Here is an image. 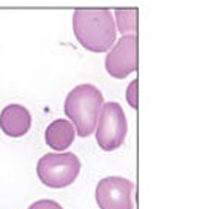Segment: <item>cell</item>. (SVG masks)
Listing matches in <instances>:
<instances>
[{"label": "cell", "mask_w": 205, "mask_h": 209, "mask_svg": "<svg viewBox=\"0 0 205 209\" xmlns=\"http://www.w3.org/2000/svg\"><path fill=\"white\" fill-rule=\"evenodd\" d=\"M73 32L79 44L92 52H106L117 38L114 14L107 8H77L73 13Z\"/></svg>", "instance_id": "6da1fadb"}, {"label": "cell", "mask_w": 205, "mask_h": 209, "mask_svg": "<svg viewBox=\"0 0 205 209\" xmlns=\"http://www.w3.org/2000/svg\"><path fill=\"white\" fill-rule=\"evenodd\" d=\"M103 104V92L93 84H79L71 89L65 100V114L71 121L76 135L87 138L93 133Z\"/></svg>", "instance_id": "7a4b0ae2"}, {"label": "cell", "mask_w": 205, "mask_h": 209, "mask_svg": "<svg viewBox=\"0 0 205 209\" xmlns=\"http://www.w3.org/2000/svg\"><path fill=\"white\" fill-rule=\"evenodd\" d=\"M80 160L73 152H51L38 160L36 174L46 187L63 189L79 176Z\"/></svg>", "instance_id": "3957f363"}, {"label": "cell", "mask_w": 205, "mask_h": 209, "mask_svg": "<svg viewBox=\"0 0 205 209\" xmlns=\"http://www.w3.org/2000/svg\"><path fill=\"white\" fill-rule=\"evenodd\" d=\"M96 143L103 150L118 149L125 143L128 133V122H126L125 111L122 104L117 102H107L103 104L96 122Z\"/></svg>", "instance_id": "277c9868"}, {"label": "cell", "mask_w": 205, "mask_h": 209, "mask_svg": "<svg viewBox=\"0 0 205 209\" xmlns=\"http://www.w3.org/2000/svg\"><path fill=\"white\" fill-rule=\"evenodd\" d=\"M137 35H123L106 56V71L112 78L123 79L137 71Z\"/></svg>", "instance_id": "5b68a950"}, {"label": "cell", "mask_w": 205, "mask_h": 209, "mask_svg": "<svg viewBox=\"0 0 205 209\" xmlns=\"http://www.w3.org/2000/svg\"><path fill=\"white\" fill-rule=\"evenodd\" d=\"M133 190L131 181L120 176H109L98 182L95 198L99 209H133Z\"/></svg>", "instance_id": "8992f818"}, {"label": "cell", "mask_w": 205, "mask_h": 209, "mask_svg": "<svg viewBox=\"0 0 205 209\" xmlns=\"http://www.w3.org/2000/svg\"><path fill=\"white\" fill-rule=\"evenodd\" d=\"M32 127V114L25 106L17 103L8 104L0 113V129L11 138H21Z\"/></svg>", "instance_id": "52a82bcc"}, {"label": "cell", "mask_w": 205, "mask_h": 209, "mask_svg": "<svg viewBox=\"0 0 205 209\" xmlns=\"http://www.w3.org/2000/svg\"><path fill=\"white\" fill-rule=\"evenodd\" d=\"M74 136H76V130L73 127V124L66 121V119L52 121L46 127V131H44L46 144L49 148H52L54 150H57V152L66 150L73 144Z\"/></svg>", "instance_id": "ba28073f"}, {"label": "cell", "mask_w": 205, "mask_h": 209, "mask_svg": "<svg viewBox=\"0 0 205 209\" xmlns=\"http://www.w3.org/2000/svg\"><path fill=\"white\" fill-rule=\"evenodd\" d=\"M137 8H118L114 13L115 29L125 35H137Z\"/></svg>", "instance_id": "9c48e42d"}, {"label": "cell", "mask_w": 205, "mask_h": 209, "mask_svg": "<svg viewBox=\"0 0 205 209\" xmlns=\"http://www.w3.org/2000/svg\"><path fill=\"white\" fill-rule=\"evenodd\" d=\"M137 86H139V81L134 79L133 83H129L128 89H126V100H128L129 106L136 109L137 108Z\"/></svg>", "instance_id": "30bf717a"}, {"label": "cell", "mask_w": 205, "mask_h": 209, "mask_svg": "<svg viewBox=\"0 0 205 209\" xmlns=\"http://www.w3.org/2000/svg\"><path fill=\"white\" fill-rule=\"evenodd\" d=\"M29 209H63V208L54 200H40V201H35L33 204H30Z\"/></svg>", "instance_id": "8fae6325"}]
</instances>
